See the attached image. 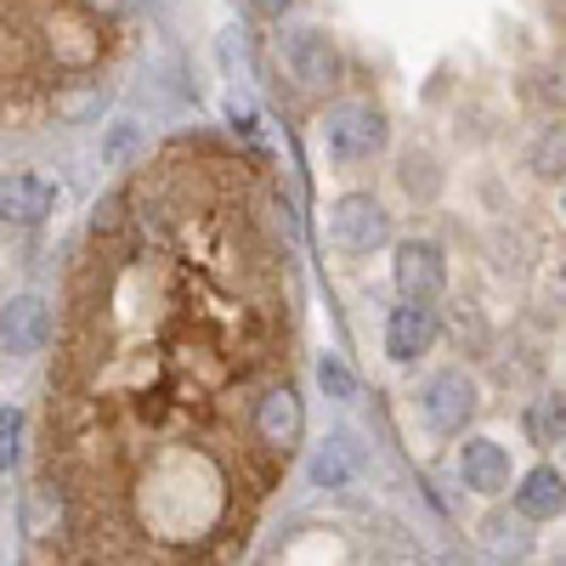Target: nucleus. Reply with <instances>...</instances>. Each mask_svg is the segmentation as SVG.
I'll use <instances>...</instances> for the list:
<instances>
[{"label":"nucleus","mask_w":566,"mask_h":566,"mask_svg":"<svg viewBox=\"0 0 566 566\" xmlns=\"http://www.w3.org/2000/svg\"><path fill=\"white\" fill-rule=\"evenodd\" d=\"M130 0H7V119L57 108L69 85H97Z\"/></svg>","instance_id":"1"},{"label":"nucleus","mask_w":566,"mask_h":566,"mask_svg":"<svg viewBox=\"0 0 566 566\" xmlns=\"http://www.w3.org/2000/svg\"><path fill=\"white\" fill-rule=\"evenodd\" d=\"M386 114L374 103H335L323 119V148L335 165H368L374 154L386 148Z\"/></svg>","instance_id":"2"},{"label":"nucleus","mask_w":566,"mask_h":566,"mask_svg":"<svg viewBox=\"0 0 566 566\" xmlns=\"http://www.w3.org/2000/svg\"><path fill=\"white\" fill-rule=\"evenodd\" d=\"M328 244L340 255H374L380 244H391V216L374 193H340L328 205Z\"/></svg>","instance_id":"3"},{"label":"nucleus","mask_w":566,"mask_h":566,"mask_svg":"<svg viewBox=\"0 0 566 566\" xmlns=\"http://www.w3.org/2000/svg\"><path fill=\"white\" fill-rule=\"evenodd\" d=\"M301 424H306V408H301V397H295L290 380H272V386L255 397L250 431H255V442H261L266 453H283V459H290V448L301 442Z\"/></svg>","instance_id":"4"},{"label":"nucleus","mask_w":566,"mask_h":566,"mask_svg":"<svg viewBox=\"0 0 566 566\" xmlns=\"http://www.w3.org/2000/svg\"><path fill=\"white\" fill-rule=\"evenodd\" d=\"M419 413H424V424H431L437 437H459L470 424V413H476V386H470V374L464 368L431 374L424 391H419Z\"/></svg>","instance_id":"5"},{"label":"nucleus","mask_w":566,"mask_h":566,"mask_svg":"<svg viewBox=\"0 0 566 566\" xmlns=\"http://www.w3.org/2000/svg\"><path fill=\"white\" fill-rule=\"evenodd\" d=\"M283 69H290V80L301 91H335L340 52H335V40H328L323 29H295L290 40H283Z\"/></svg>","instance_id":"6"},{"label":"nucleus","mask_w":566,"mask_h":566,"mask_svg":"<svg viewBox=\"0 0 566 566\" xmlns=\"http://www.w3.org/2000/svg\"><path fill=\"white\" fill-rule=\"evenodd\" d=\"M391 283L402 301H437L442 283H448V266H442V250L431 239H408L397 244V261H391Z\"/></svg>","instance_id":"7"},{"label":"nucleus","mask_w":566,"mask_h":566,"mask_svg":"<svg viewBox=\"0 0 566 566\" xmlns=\"http://www.w3.org/2000/svg\"><path fill=\"white\" fill-rule=\"evenodd\" d=\"M52 210H57V187L40 170H12L7 187H0V216H7L12 227H40Z\"/></svg>","instance_id":"8"},{"label":"nucleus","mask_w":566,"mask_h":566,"mask_svg":"<svg viewBox=\"0 0 566 566\" xmlns=\"http://www.w3.org/2000/svg\"><path fill=\"white\" fill-rule=\"evenodd\" d=\"M431 340H437V312H431V301H402V306L386 317V352H391V363L424 357V352H431Z\"/></svg>","instance_id":"9"},{"label":"nucleus","mask_w":566,"mask_h":566,"mask_svg":"<svg viewBox=\"0 0 566 566\" xmlns=\"http://www.w3.org/2000/svg\"><path fill=\"white\" fill-rule=\"evenodd\" d=\"M459 476H464L470 493L493 499V493L510 488V453H504L493 437H470V442L459 448Z\"/></svg>","instance_id":"10"},{"label":"nucleus","mask_w":566,"mask_h":566,"mask_svg":"<svg viewBox=\"0 0 566 566\" xmlns=\"http://www.w3.org/2000/svg\"><path fill=\"white\" fill-rule=\"evenodd\" d=\"M515 515H522V522H555V515H566V476L555 464H538L522 476V488H515Z\"/></svg>","instance_id":"11"},{"label":"nucleus","mask_w":566,"mask_h":566,"mask_svg":"<svg viewBox=\"0 0 566 566\" xmlns=\"http://www.w3.org/2000/svg\"><path fill=\"white\" fill-rule=\"evenodd\" d=\"M45 335H52V312H45V301H34V295L7 301V352H12V357L40 352Z\"/></svg>","instance_id":"12"},{"label":"nucleus","mask_w":566,"mask_h":566,"mask_svg":"<svg viewBox=\"0 0 566 566\" xmlns=\"http://www.w3.org/2000/svg\"><path fill=\"white\" fill-rule=\"evenodd\" d=\"M357 476V448L352 437H328L317 453H312V488H346Z\"/></svg>","instance_id":"13"},{"label":"nucleus","mask_w":566,"mask_h":566,"mask_svg":"<svg viewBox=\"0 0 566 566\" xmlns=\"http://www.w3.org/2000/svg\"><path fill=\"white\" fill-rule=\"evenodd\" d=\"M527 437H533L538 448L566 442V397H560V391H544V397L527 408Z\"/></svg>","instance_id":"14"},{"label":"nucleus","mask_w":566,"mask_h":566,"mask_svg":"<svg viewBox=\"0 0 566 566\" xmlns=\"http://www.w3.org/2000/svg\"><path fill=\"white\" fill-rule=\"evenodd\" d=\"M317 380H323L328 397H340V402L357 397V380H352V368H346L340 357H323V363H317Z\"/></svg>","instance_id":"15"},{"label":"nucleus","mask_w":566,"mask_h":566,"mask_svg":"<svg viewBox=\"0 0 566 566\" xmlns=\"http://www.w3.org/2000/svg\"><path fill=\"white\" fill-rule=\"evenodd\" d=\"M533 165H538V176H566V136H544Z\"/></svg>","instance_id":"16"},{"label":"nucleus","mask_w":566,"mask_h":566,"mask_svg":"<svg viewBox=\"0 0 566 566\" xmlns=\"http://www.w3.org/2000/svg\"><path fill=\"white\" fill-rule=\"evenodd\" d=\"M18 408H7V413H0V437H7V448H0V464H7L12 470V459H18Z\"/></svg>","instance_id":"17"},{"label":"nucleus","mask_w":566,"mask_h":566,"mask_svg":"<svg viewBox=\"0 0 566 566\" xmlns=\"http://www.w3.org/2000/svg\"><path fill=\"white\" fill-rule=\"evenodd\" d=\"M250 7H255L261 18H283V12H290V0H250Z\"/></svg>","instance_id":"18"},{"label":"nucleus","mask_w":566,"mask_h":566,"mask_svg":"<svg viewBox=\"0 0 566 566\" xmlns=\"http://www.w3.org/2000/svg\"><path fill=\"white\" fill-rule=\"evenodd\" d=\"M560 277H566V261H560Z\"/></svg>","instance_id":"19"},{"label":"nucleus","mask_w":566,"mask_h":566,"mask_svg":"<svg viewBox=\"0 0 566 566\" xmlns=\"http://www.w3.org/2000/svg\"><path fill=\"white\" fill-rule=\"evenodd\" d=\"M560 210H566V199H560Z\"/></svg>","instance_id":"20"}]
</instances>
